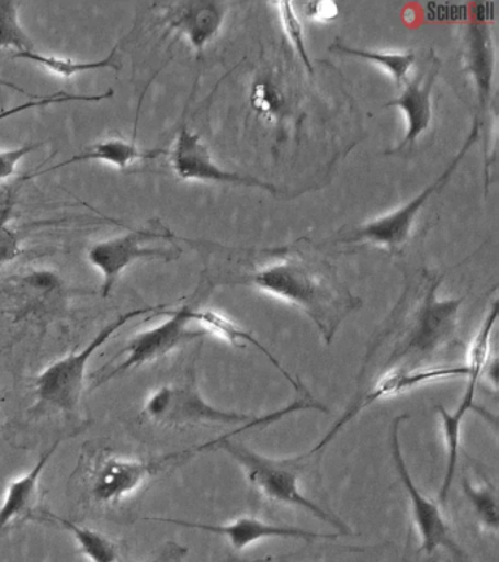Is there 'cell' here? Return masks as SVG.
Returning a JSON list of instances; mask_svg holds the SVG:
<instances>
[{"mask_svg": "<svg viewBox=\"0 0 499 562\" xmlns=\"http://www.w3.org/2000/svg\"><path fill=\"white\" fill-rule=\"evenodd\" d=\"M467 375V364H458V367L393 368L392 371L381 376V380L376 382L370 393L359 398L358 403L353 402L352 406L345 411V415L353 419L359 412L379 402V400L406 393V391L428 384V382L453 380V378H466Z\"/></svg>", "mask_w": 499, "mask_h": 562, "instance_id": "cell-15", "label": "cell"}, {"mask_svg": "<svg viewBox=\"0 0 499 562\" xmlns=\"http://www.w3.org/2000/svg\"><path fill=\"white\" fill-rule=\"evenodd\" d=\"M420 303L409 331L394 350L388 363L405 359L423 360L445 349L455 338L458 310L464 301L460 299H438L436 290L442 281L432 279Z\"/></svg>", "mask_w": 499, "mask_h": 562, "instance_id": "cell-5", "label": "cell"}, {"mask_svg": "<svg viewBox=\"0 0 499 562\" xmlns=\"http://www.w3.org/2000/svg\"><path fill=\"white\" fill-rule=\"evenodd\" d=\"M407 415L394 417L392 428H389V450H392V459L401 485L405 487L406 494L409 495L411 517L416 530L420 538V551L427 553L428 557L433 555L440 548H446L451 542L449 525H446L444 516H442L440 504L422 495V492L416 487L413 479H411L409 469L400 447V425L407 419Z\"/></svg>", "mask_w": 499, "mask_h": 562, "instance_id": "cell-11", "label": "cell"}, {"mask_svg": "<svg viewBox=\"0 0 499 562\" xmlns=\"http://www.w3.org/2000/svg\"><path fill=\"white\" fill-rule=\"evenodd\" d=\"M331 50L343 53V55L359 57V59L372 61V64L381 66L385 72L392 75L394 81H396L398 86L407 81L411 66H413L416 61L413 52H371L362 50V48L343 46V44L339 43H336Z\"/></svg>", "mask_w": 499, "mask_h": 562, "instance_id": "cell-25", "label": "cell"}, {"mask_svg": "<svg viewBox=\"0 0 499 562\" xmlns=\"http://www.w3.org/2000/svg\"><path fill=\"white\" fill-rule=\"evenodd\" d=\"M172 235L163 228L144 227L134 228L124 235L111 237V239L98 241L90 246L87 252L91 266L98 268L103 277L102 294L104 297L111 294L116 281L124 274L126 268L144 259H173L177 254L173 250L150 246L152 241L170 239Z\"/></svg>", "mask_w": 499, "mask_h": 562, "instance_id": "cell-8", "label": "cell"}, {"mask_svg": "<svg viewBox=\"0 0 499 562\" xmlns=\"http://www.w3.org/2000/svg\"><path fill=\"white\" fill-rule=\"evenodd\" d=\"M247 280L262 292L299 307L314 321L327 342L332 341L340 324L361 306V301L331 272H324L299 258L271 263Z\"/></svg>", "mask_w": 499, "mask_h": 562, "instance_id": "cell-1", "label": "cell"}, {"mask_svg": "<svg viewBox=\"0 0 499 562\" xmlns=\"http://www.w3.org/2000/svg\"><path fill=\"white\" fill-rule=\"evenodd\" d=\"M16 293L21 315L27 316L58 307L63 302L65 285L56 272L36 270L20 277Z\"/></svg>", "mask_w": 499, "mask_h": 562, "instance_id": "cell-20", "label": "cell"}, {"mask_svg": "<svg viewBox=\"0 0 499 562\" xmlns=\"http://www.w3.org/2000/svg\"><path fill=\"white\" fill-rule=\"evenodd\" d=\"M498 316L495 312H486L484 323L477 329L475 338L472 340L470 349L467 355L468 375L466 376V390L460 400L458 406L453 412L446 411L444 406H436L438 415L444 434L446 447V463L444 479H442L440 495L438 501L441 505L446 504L451 485H453L455 469H457L460 457V439H462V426L464 416L468 412H481L476 406L475 397L477 385L480 378L488 371L489 364L494 362L490 359V341Z\"/></svg>", "mask_w": 499, "mask_h": 562, "instance_id": "cell-4", "label": "cell"}, {"mask_svg": "<svg viewBox=\"0 0 499 562\" xmlns=\"http://www.w3.org/2000/svg\"><path fill=\"white\" fill-rule=\"evenodd\" d=\"M163 305H155L125 312V314L113 319L112 323L104 325L87 342L84 349L78 351V353L65 356V358L56 360L50 367H47L36 380L38 404L63 413L76 412L78 404L81 402L82 393H84L87 367H89L95 351L102 349L129 321L151 314V312H163Z\"/></svg>", "mask_w": 499, "mask_h": 562, "instance_id": "cell-3", "label": "cell"}, {"mask_svg": "<svg viewBox=\"0 0 499 562\" xmlns=\"http://www.w3.org/2000/svg\"><path fill=\"white\" fill-rule=\"evenodd\" d=\"M45 516L50 517L56 525L68 530L77 540L80 551L91 562H117L120 560L116 544L107 536L100 533L98 530L89 529V527L78 526L77 522L56 516V514L45 513Z\"/></svg>", "mask_w": 499, "mask_h": 562, "instance_id": "cell-23", "label": "cell"}, {"mask_svg": "<svg viewBox=\"0 0 499 562\" xmlns=\"http://www.w3.org/2000/svg\"><path fill=\"white\" fill-rule=\"evenodd\" d=\"M194 321L196 324H200L204 331L216 334V336L229 341L230 345L243 347L248 342V345L256 346L273 363V367L277 368V371L286 378V381L291 382L293 389L300 391L299 382L280 364L279 360L266 350V347L262 346L251 333L245 331V328L239 327L238 324L227 318V316L218 314L216 311L194 310Z\"/></svg>", "mask_w": 499, "mask_h": 562, "instance_id": "cell-21", "label": "cell"}, {"mask_svg": "<svg viewBox=\"0 0 499 562\" xmlns=\"http://www.w3.org/2000/svg\"><path fill=\"white\" fill-rule=\"evenodd\" d=\"M467 69L472 74L477 91V101L486 114L492 97L495 50L489 25L472 24L467 33Z\"/></svg>", "mask_w": 499, "mask_h": 562, "instance_id": "cell-18", "label": "cell"}, {"mask_svg": "<svg viewBox=\"0 0 499 562\" xmlns=\"http://www.w3.org/2000/svg\"><path fill=\"white\" fill-rule=\"evenodd\" d=\"M113 94H115V91L109 90L106 92H102V94H69V92H55V94L41 95L37 97V99L27 101V103L15 105V108L12 109L2 110V112H0V121H5L8 117L29 112V110L45 108V105L73 103V101L99 103V101L111 99Z\"/></svg>", "mask_w": 499, "mask_h": 562, "instance_id": "cell-28", "label": "cell"}, {"mask_svg": "<svg viewBox=\"0 0 499 562\" xmlns=\"http://www.w3.org/2000/svg\"><path fill=\"white\" fill-rule=\"evenodd\" d=\"M274 7L279 9L280 20H282L284 34L287 35L288 42L295 47L309 75H314L313 61H310L308 48H306L304 25L297 16L295 7L291 2L274 3Z\"/></svg>", "mask_w": 499, "mask_h": 562, "instance_id": "cell-27", "label": "cell"}, {"mask_svg": "<svg viewBox=\"0 0 499 562\" xmlns=\"http://www.w3.org/2000/svg\"><path fill=\"white\" fill-rule=\"evenodd\" d=\"M194 310L192 305H183L177 311H163L161 314L169 316L156 327L144 329L131 338L128 346L125 347V358L115 364L111 371L100 376L98 386L115 380L117 376L125 375L143 364L155 362L172 353L174 349L185 345L188 341L196 340L208 336L203 328H192L194 321Z\"/></svg>", "mask_w": 499, "mask_h": 562, "instance_id": "cell-7", "label": "cell"}, {"mask_svg": "<svg viewBox=\"0 0 499 562\" xmlns=\"http://www.w3.org/2000/svg\"><path fill=\"white\" fill-rule=\"evenodd\" d=\"M19 3L0 0V48L15 55L37 52L36 44L20 22Z\"/></svg>", "mask_w": 499, "mask_h": 562, "instance_id": "cell-24", "label": "cell"}, {"mask_svg": "<svg viewBox=\"0 0 499 562\" xmlns=\"http://www.w3.org/2000/svg\"><path fill=\"white\" fill-rule=\"evenodd\" d=\"M188 548L177 542H168L163 549L148 562H181L186 557Z\"/></svg>", "mask_w": 499, "mask_h": 562, "instance_id": "cell-33", "label": "cell"}, {"mask_svg": "<svg viewBox=\"0 0 499 562\" xmlns=\"http://www.w3.org/2000/svg\"><path fill=\"white\" fill-rule=\"evenodd\" d=\"M63 443V439H56L32 469L23 476L15 479L7 487L5 496H3L2 504H0V533L10 526L12 521L19 520L21 517L29 516L32 513L33 505L36 504L38 485L43 473L49 464L52 457L58 451Z\"/></svg>", "mask_w": 499, "mask_h": 562, "instance_id": "cell-17", "label": "cell"}, {"mask_svg": "<svg viewBox=\"0 0 499 562\" xmlns=\"http://www.w3.org/2000/svg\"><path fill=\"white\" fill-rule=\"evenodd\" d=\"M0 86H5V87L14 88V90H16V91L25 92L23 90V88L16 87L15 83L2 81V79H0ZM25 94H27V92H25Z\"/></svg>", "mask_w": 499, "mask_h": 562, "instance_id": "cell-35", "label": "cell"}, {"mask_svg": "<svg viewBox=\"0 0 499 562\" xmlns=\"http://www.w3.org/2000/svg\"><path fill=\"white\" fill-rule=\"evenodd\" d=\"M11 202L0 209V267L14 262L23 254L21 237L10 224Z\"/></svg>", "mask_w": 499, "mask_h": 562, "instance_id": "cell-29", "label": "cell"}, {"mask_svg": "<svg viewBox=\"0 0 499 562\" xmlns=\"http://www.w3.org/2000/svg\"><path fill=\"white\" fill-rule=\"evenodd\" d=\"M438 72H440V60L433 59L423 74L416 77L413 81L406 82L400 97L384 105V108L400 109L406 116V136L396 151L405 148L406 145L415 144L429 130L432 121L431 97Z\"/></svg>", "mask_w": 499, "mask_h": 562, "instance_id": "cell-16", "label": "cell"}, {"mask_svg": "<svg viewBox=\"0 0 499 562\" xmlns=\"http://www.w3.org/2000/svg\"><path fill=\"white\" fill-rule=\"evenodd\" d=\"M15 59L32 61V64L41 65L43 68L50 70L52 74L59 75L63 78L76 77V75L93 72V70L111 69L120 72L121 61L117 57V46L109 53L107 57L93 61H80L68 59V57L47 56L41 52L23 53L15 55Z\"/></svg>", "mask_w": 499, "mask_h": 562, "instance_id": "cell-22", "label": "cell"}, {"mask_svg": "<svg viewBox=\"0 0 499 562\" xmlns=\"http://www.w3.org/2000/svg\"><path fill=\"white\" fill-rule=\"evenodd\" d=\"M148 520L170 522V525L223 536L235 551H243L249 544L262 539L334 540L339 538V535L318 533V531L306 530L296 526L273 525V522H266L251 516L235 518L226 525H203V522L177 520V518H148Z\"/></svg>", "mask_w": 499, "mask_h": 562, "instance_id": "cell-13", "label": "cell"}, {"mask_svg": "<svg viewBox=\"0 0 499 562\" xmlns=\"http://www.w3.org/2000/svg\"><path fill=\"white\" fill-rule=\"evenodd\" d=\"M480 126L475 121V125L472 127L470 135L467 136L466 140L455 154L453 161L446 166L444 173L440 178L433 180L429 187L424 188L419 195H416L413 200L407 202L406 205L400 206L393 213L383 215V217L372 220V222L363 224L358 227L356 231L349 233L348 237L341 239L343 241H371L375 245L388 246V248H398L409 239L411 227H413L416 215L420 213L422 206L427 204L429 198L433 195L446 183V180L453 176L455 169H457L460 162L466 157L468 149L473 147L479 138Z\"/></svg>", "mask_w": 499, "mask_h": 562, "instance_id": "cell-9", "label": "cell"}, {"mask_svg": "<svg viewBox=\"0 0 499 562\" xmlns=\"http://www.w3.org/2000/svg\"><path fill=\"white\" fill-rule=\"evenodd\" d=\"M195 454L194 448L172 452L151 460H131L107 457L95 465L91 474L90 492L100 504H115L137 492L152 476L163 472L178 461Z\"/></svg>", "mask_w": 499, "mask_h": 562, "instance_id": "cell-10", "label": "cell"}, {"mask_svg": "<svg viewBox=\"0 0 499 562\" xmlns=\"http://www.w3.org/2000/svg\"><path fill=\"white\" fill-rule=\"evenodd\" d=\"M43 144H45V140H41V143L24 144L16 148L3 149V151H0V180L11 178V176L15 173L20 161L23 160L24 157H27L29 154L41 148Z\"/></svg>", "mask_w": 499, "mask_h": 562, "instance_id": "cell-31", "label": "cell"}, {"mask_svg": "<svg viewBox=\"0 0 499 562\" xmlns=\"http://www.w3.org/2000/svg\"><path fill=\"white\" fill-rule=\"evenodd\" d=\"M170 165L178 178L183 180L242 184L247 188H260L271 193H280V189L264 180L222 169L213 160L212 154L201 136L185 126L179 131L177 143L170 151Z\"/></svg>", "mask_w": 499, "mask_h": 562, "instance_id": "cell-12", "label": "cell"}, {"mask_svg": "<svg viewBox=\"0 0 499 562\" xmlns=\"http://www.w3.org/2000/svg\"><path fill=\"white\" fill-rule=\"evenodd\" d=\"M195 450L196 452L207 450L226 451L231 459L242 465L245 472H247L248 481L265 498L305 509L319 520L336 527L341 533H350L349 526L343 520L319 507L300 491V473L308 463L310 457L308 452L291 457V459L288 457L287 459H271V457L261 456L257 451L249 450L243 443L234 441L231 434L223 435L220 438L195 447Z\"/></svg>", "mask_w": 499, "mask_h": 562, "instance_id": "cell-2", "label": "cell"}, {"mask_svg": "<svg viewBox=\"0 0 499 562\" xmlns=\"http://www.w3.org/2000/svg\"><path fill=\"white\" fill-rule=\"evenodd\" d=\"M227 4L218 2H181L166 9L165 24L191 43L196 52L218 34L225 21Z\"/></svg>", "mask_w": 499, "mask_h": 562, "instance_id": "cell-14", "label": "cell"}, {"mask_svg": "<svg viewBox=\"0 0 499 562\" xmlns=\"http://www.w3.org/2000/svg\"><path fill=\"white\" fill-rule=\"evenodd\" d=\"M464 496L475 512L477 520L486 530L497 533L499 527L498 495L497 491L489 483H479L475 485L470 479L464 477L462 481Z\"/></svg>", "mask_w": 499, "mask_h": 562, "instance_id": "cell-26", "label": "cell"}, {"mask_svg": "<svg viewBox=\"0 0 499 562\" xmlns=\"http://www.w3.org/2000/svg\"><path fill=\"white\" fill-rule=\"evenodd\" d=\"M144 415L161 426H243L258 417L213 406L200 394L194 382L160 386L144 404Z\"/></svg>", "mask_w": 499, "mask_h": 562, "instance_id": "cell-6", "label": "cell"}, {"mask_svg": "<svg viewBox=\"0 0 499 562\" xmlns=\"http://www.w3.org/2000/svg\"><path fill=\"white\" fill-rule=\"evenodd\" d=\"M304 13L308 20L330 22L339 15V8L331 2H310L304 4Z\"/></svg>", "mask_w": 499, "mask_h": 562, "instance_id": "cell-32", "label": "cell"}, {"mask_svg": "<svg viewBox=\"0 0 499 562\" xmlns=\"http://www.w3.org/2000/svg\"><path fill=\"white\" fill-rule=\"evenodd\" d=\"M251 104L262 116L273 117L283 108V97L271 82L258 81L252 87Z\"/></svg>", "mask_w": 499, "mask_h": 562, "instance_id": "cell-30", "label": "cell"}, {"mask_svg": "<svg viewBox=\"0 0 499 562\" xmlns=\"http://www.w3.org/2000/svg\"><path fill=\"white\" fill-rule=\"evenodd\" d=\"M445 549L450 552V562H470L466 557H464L462 549H460L454 542H451Z\"/></svg>", "mask_w": 499, "mask_h": 562, "instance_id": "cell-34", "label": "cell"}, {"mask_svg": "<svg viewBox=\"0 0 499 562\" xmlns=\"http://www.w3.org/2000/svg\"><path fill=\"white\" fill-rule=\"evenodd\" d=\"M168 154L166 149H147L138 147L134 140L122 139V138H109L99 140L84 151L77 153L76 156L68 158L59 165L50 167V169L37 171L34 176H42L49 173L60 167H67L69 165H77L82 161H103L109 162L117 167V169H126V167L133 165L139 160H152V158H159Z\"/></svg>", "mask_w": 499, "mask_h": 562, "instance_id": "cell-19", "label": "cell"}]
</instances>
